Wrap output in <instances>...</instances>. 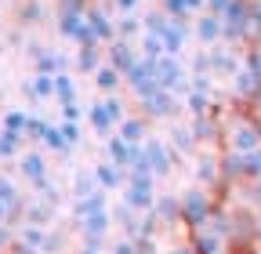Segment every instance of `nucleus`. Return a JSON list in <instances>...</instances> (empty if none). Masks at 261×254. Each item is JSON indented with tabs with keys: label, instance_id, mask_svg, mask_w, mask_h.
I'll return each mask as SVG.
<instances>
[{
	"label": "nucleus",
	"instance_id": "1",
	"mask_svg": "<svg viewBox=\"0 0 261 254\" xmlns=\"http://www.w3.org/2000/svg\"><path fill=\"white\" fill-rule=\"evenodd\" d=\"M214 196L207 193V189H192V193L181 196V218H185V225L196 229V225H203V221L214 218Z\"/></svg>",
	"mask_w": 261,
	"mask_h": 254
},
{
	"label": "nucleus",
	"instance_id": "2",
	"mask_svg": "<svg viewBox=\"0 0 261 254\" xmlns=\"http://www.w3.org/2000/svg\"><path fill=\"white\" fill-rule=\"evenodd\" d=\"M160 40H163V47H167V55H178L181 47H185V40H189V26H185V18H163L160 22Z\"/></svg>",
	"mask_w": 261,
	"mask_h": 254
},
{
	"label": "nucleus",
	"instance_id": "3",
	"mask_svg": "<svg viewBox=\"0 0 261 254\" xmlns=\"http://www.w3.org/2000/svg\"><path fill=\"white\" fill-rule=\"evenodd\" d=\"M174 109H178L174 94H171V91H163V87L142 98V113H145V116H152V120H171V116H174Z\"/></svg>",
	"mask_w": 261,
	"mask_h": 254
},
{
	"label": "nucleus",
	"instance_id": "4",
	"mask_svg": "<svg viewBox=\"0 0 261 254\" xmlns=\"http://www.w3.org/2000/svg\"><path fill=\"white\" fill-rule=\"evenodd\" d=\"M192 33L200 37V44L214 47L218 40H225V26H221V15H214V11H200V15H196V26H192Z\"/></svg>",
	"mask_w": 261,
	"mask_h": 254
},
{
	"label": "nucleus",
	"instance_id": "5",
	"mask_svg": "<svg viewBox=\"0 0 261 254\" xmlns=\"http://www.w3.org/2000/svg\"><path fill=\"white\" fill-rule=\"evenodd\" d=\"M243 69V58L236 55V47L228 44V47H214L211 51V73L214 77H236Z\"/></svg>",
	"mask_w": 261,
	"mask_h": 254
},
{
	"label": "nucleus",
	"instance_id": "6",
	"mask_svg": "<svg viewBox=\"0 0 261 254\" xmlns=\"http://www.w3.org/2000/svg\"><path fill=\"white\" fill-rule=\"evenodd\" d=\"M138 58H142V55H135V47H130L127 40H120V37H116V40H109V66H113V69H120L123 77L130 73V66H135Z\"/></svg>",
	"mask_w": 261,
	"mask_h": 254
},
{
	"label": "nucleus",
	"instance_id": "7",
	"mask_svg": "<svg viewBox=\"0 0 261 254\" xmlns=\"http://www.w3.org/2000/svg\"><path fill=\"white\" fill-rule=\"evenodd\" d=\"M142 149H145V160H149L152 174H167V171H171V164H174V153H171L167 145H163V142H145Z\"/></svg>",
	"mask_w": 261,
	"mask_h": 254
},
{
	"label": "nucleus",
	"instance_id": "8",
	"mask_svg": "<svg viewBox=\"0 0 261 254\" xmlns=\"http://www.w3.org/2000/svg\"><path fill=\"white\" fill-rule=\"evenodd\" d=\"M145 116H123L120 120V138H127L130 145H142V138H145Z\"/></svg>",
	"mask_w": 261,
	"mask_h": 254
},
{
	"label": "nucleus",
	"instance_id": "9",
	"mask_svg": "<svg viewBox=\"0 0 261 254\" xmlns=\"http://www.w3.org/2000/svg\"><path fill=\"white\" fill-rule=\"evenodd\" d=\"M76 66L84 73H94L98 66H102V51H98V44H80V55H76Z\"/></svg>",
	"mask_w": 261,
	"mask_h": 254
},
{
	"label": "nucleus",
	"instance_id": "10",
	"mask_svg": "<svg viewBox=\"0 0 261 254\" xmlns=\"http://www.w3.org/2000/svg\"><path fill=\"white\" fill-rule=\"evenodd\" d=\"M135 33H145V26H142V18H138L135 11H130V15H123V18L116 22V37H120V40H130Z\"/></svg>",
	"mask_w": 261,
	"mask_h": 254
},
{
	"label": "nucleus",
	"instance_id": "11",
	"mask_svg": "<svg viewBox=\"0 0 261 254\" xmlns=\"http://www.w3.org/2000/svg\"><path fill=\"white\" fill-rule=\"evenodd\" d=\"M171 138H174V149H181V153H192L196 145H200V138H196L192 127H171Z\"/></svg>",
	"mask_w": 261,
	"mask_h": 254
},
{
	"label": "nucleus",
	"instance_id": "12",
	"mask_svg": "<svg viewBox=\"0 0 261 254\" xmlns=\"http://www.w3.org/2000/svg\"><path fill=\"white\" fill-rule=\"evenodd\" d=\"M94 80H98V87H102V91H116L120 80H123V73L113 69V66H98V69H94Z\"/></svg>",
	"mask_w": 261,
	"mask_h": 254
},
{
	"label": "nucleus",
	"instance_id": "13",
	"mask_svg": "<svg viewBox=\"0 0 261 254\" xmlns=\"http://www.w3.org/2000/svg\"><path fill=\"white\" fill-rule=\"evenodd\" d=\"M167 47H163L160 33H142V58H163Z\"/></svg>",
	"mask_w": 261,
	"mask_h": 254
},
{
	"label": "nucleus",
	"instance_id": "14",
	"mask_svg": "<svg viewBox=\"0 0 261 254\" xmlns=\"http://www.w3.org/2000/svg\"><path fill=\"white\" fill-rule=\"evenodd\" d=\"M55 94L62 102H73L76 98V87H73V80L65 77V73H55Z\"/></svg>",
	"mask_w": 261,
	"mask_h": 254
},
{
	"label": "nucleus",
	"instance_id": "15",
	"mask_svg": "<svg viewBox=\"0 0 261 254\" xmlns=\"http://www.w3.org/2000/svg\"><path fill=\"white\" fill-rule=\"evenodd\" d=\"M192 73H196V77H211V51H196V58H192Z\"/></svg>",
	"mask_w": 261,
	"mask_h": 254
},
{
	"label": "nucleus",
	"instance_id": "16",
	"mask_svg": "<svg viewBox=\"0 0 261 254\" xmlns=\"http://www.w3.org/2000/svg\"><path fill=\"white\" fill-rule=\"evenodd\" d=\"M163 11H167L171 18H189V15H192L185 0H163Z\"/></svg>",
	"mask_w": 261,
	"mask_h": 254
},
{
	"label": "nucleus",
	"instance_id": "17",
	"mask_svg": "<svg viewBox=\"0 0 261 254\" xmlns=\"http://www.w3.org/2000/svg\"><path fill=\"white\" fill-rule=\"evenodd\" d=\"M40 15H44V8L37 4V0H29V4H22V8H18V18H22V22H37Z\"/></svg>",
	"mask_w": 261,
	"mask_h": 254
},
{
	"label": "nucleus",
	"instance_id": "18",
	"mask_svg": "<svg viewBox=\"0 0 261 254\" xmlns=\"http://www.w3.org/2000/svg\"><path fill=\"white\" fill-rule=\"evenodd\" d=\"M98 178H102L106 185H120V164H106V167H98Z\"/></svg>",
	"mask_w": 261,
	"mask_h": 254
},
{
	"label": "nucleus",
	"instance_id": "19",
	"mask_svg": "<svg viewBox=\"0 0 261 254\" xmlns=\"http://www.w3.org/2000/svg\"><path fill=\"white\" fill-rule=\"evenodd\" d=\"M22 167L29 171V178H40V174H44V164H40V156H25V160H22Z\"/></svg>",
	"mask_w": 261,
	"mask_h": 254
},
{
	"label": "nucleus",
	"instance_id": "20",
	"mask_svg": "<svg viewBox=\"0 0 261 254\" xmlns=\"http://www.w3.org/2000/svg\"><path fill=\"white\" fill-rule=\"evenodd\" d=\"M236 0H207V11H214V15H225L228 8H232Z\"/></svg>",
	"mask_w": 261,
	"mask_h": 254
},
{
	"label": "nucleus",
	"instance_id": "21",
	"mask_svg": "<svg viewBox=\"0 0 261 254\" xmlns=\"http://www.w3.org/2000/svg\"><path fill=\"white\" fill-rule=\"evenodd\" d=\"M113 8L123 11V15H130V11H138V0H113Z\"/></svg>",
	"mask_w": 261,
	"mask_h": 254
},
{
	"label": "nucleus",
	"instance_id": "22",
	"mask_svg": "<svg viewBox=\"0 0 261 254\" xmlns=\"http://www.w3.org/2000/svg\"><path fill=\"white\" fill-rule=\"evenodd\" d=\"M185 4H189V11H192V15H200V11H207V0H185Z\"/></svg>",
	"mask_w": 261,
	"mask_h": 254
},
{
	"label": "nucleus",
	"instance_id": "23",
	"mask_svg": "<svg viewBox=\"0 0 261 254\" xmlns=\"http://www.w3.org/2000/svg\"><path fill=\"white\" fill-rule=\"evenodd\" d=\"M250 116H254V120H257V127H261V94L250 102Z\"/></svg>",
	"mask_w": 261,
	"mask_h": 254
},
{
	"label": "nucleus",
	"instance_id": "24",
	"mask_svg": "<svg viewBox=\"0 0 261 254\" xmlns=\"http://www.w3.org/2000/svg\"><path fill=\"white\" fill-rule=\"evenodd\" d=\"M254 236H257V243H261V218H257V229H254Z\"/></svg>",
	"mask_w": 261,
	"mask_h": 254
}]
</instances>
